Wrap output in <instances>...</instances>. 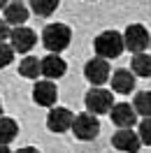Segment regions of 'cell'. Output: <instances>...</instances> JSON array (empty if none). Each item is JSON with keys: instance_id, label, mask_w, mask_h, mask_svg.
Returning <instances> with one entry per match:
<instances>
[{"instance_id": "obj_1", "label": "cell", "mask_w": 151, "mask_h": 153, "mask_svg": "<svg viewBox=\"0 0 151 153\" xmlns=\"http://www.w3.org/2000/svg\"><path fill=\"white\" fill-rule=\"evenodd\" d=\"M93 49H95V53H98V58H102V60H107V58H119L121 51H123L121 33H116V30H105V33H100L93 42Z\"/></svg>"}, {"instance_id": "obj_2", "label": "cell", "mask_w": 151, "mask_h": 153, "mask_svg": "<svg viewBox=\"0 0 151 153\" xmlns=\"http://www.w3.org/2000/svg\"><path fill=\"white\" fill-rule=\"evenodd\" d=\"M70 39H72V33H70V28H67L65 23H51V26H47L44 33H42V44H44L49 51H54L56 56H58V51L67 49Z\"/></svg>"}, {"instance_id": "obj_3", "label": "cell", "mask_w": 151, "mask_h": 153, "mask_svg": "<svg viewBox=\"0 0 151 153\" xmlns=\"http://www.w3.org/2000/svg\"><path fill=\"white\" fill-rule=\"evenodd\" d=\"M121 37H123V49H128V51H132V53H144V49L151 44L149 30L144 28L142 23L128 26Z\"/></svg>"}, {"instance_id": "obj_4", "label": "cell", "mask_w": 151, "mask_h": 153, "mask_svg": "<svg viewBox=\"0 0 151 153\" xmlns=\"http://www.w3.org/2000/svg\"><path fill=\"white\" fill-rule=\"evenodd\" d=\"M86 102V109H88V114L93 116H100V114H109L114 107V95L109 91H105V88H91L84 97Z\"/></svg>"}, {"instance_id": "obj_5", "label": "cell", "mask_w": 151, "mask_h": 153, "mask_svg": "<svg viewBox=\"0 0 151 153\" xmlns=\"http://www.w3.org/2000/svg\"><path fill=\"white\" fill-rule=\"evenodd\" d=\"M72 132L77 134V139H84V142H91L95 139L98 134H100V123H98V118L93 114H84L75 116V121H72Z\"/></svg>"}, {"instance_id": "obj_6", "label": "cell", "mask_w": 151, "mask_h": 153, "mask_svg": "<svg viewBox=\"0 0 151 153\" xmlns=\"http://www.w3.org/2000/svg\"><path fill=\"white\" fill-rule=\"evenodd\" d=\"M84 76L93 84V86H102L109 79V63L102 58H91L84 67Z\"/></svg>"}, {"instance_id": "obj_7", "label": "cell", "mask_w": 151, "mask_h": 153, "mask_svg": "<svg viewBox=\"0 0 151 153\" xmlns=\"http://www.w3.org/2000/svg\"><path fill=\"white\" fill-rule=\"evenodd\" d=\"M72 121H75V116L70 109H63V107H54L47 116V128L51 132H67L70 128H72Z\"/></svg>"}, {"instance_id": "obj_8", "label": "cell", "mask_w": 151, "mask_h": 153, "mask_svg": "<svg viewBox=\"0 0 151 153\" xmlns=\"http://www.w3.org/2000/svg\"><path fill=\"white\" fill-rule=\"evenodd\" d=\"M112 144L116 151H123V153H137L142 149V142L135 130H116L112 137Z\"/></svg>"}, {"instance_id": "obj_9", "label": "cell", "mask_w": 151, "mask_h": 153, "mask_svg": "<svg viewBox=\"0 0 151 153\" xmlns=\"http://www.w3.org/2000/svg\"><path fill=\"white\" fill-rule=\"evenodd\" d=\"M65 60L61 56H56V53H49V56H44L42 60H40V72L47 76V81H54V79H61V76L65 74Z\"/></svg>"}, {"instance_id": "obj_10", "label": "cell", "mask_w": 151, "mask_h": 153, "mask_svg": "<svg viewBox=\"0 0 151 153\" xmlns=\"http://www.w3.org/2000/svg\"><path fill=\"white\" fill-rule=\"evenodd\" d=\"M10 39H12L10 47L14 49V51H19V53H26V51H30V49L35 47V42H37L35 33H33L30 28H26V26L14 28V30L10 33Z\"/></svg>"}, {"instance_id": "obj_11", "label": "cell", "mask_w": 151, "mask_h": 153, "mask_svg": "<svg viewBox=\"0 0 151 153\" xmlns=\"http://www.w3.org/2000/svg\"><path fill=\"white\" fill-rule=\"evenodd\" d=\"M112 121L114 125H119V130H130V125H135V121H137V114H135L132 105L119 102L112 107Z\"/></svg>"}, {"instance_id": "obj_12", "label": "cell", "mask_w": 151, "mask_h": 153, "mask_svg": "<svg viewBox=\"0 0 151 153\" xmlns=\"http://www.w3.org/2000/svg\"><path fill=\"white\" fill-rule=\"evenodd\" d=\"M56 97H58V91L54 86V81H37L33 88V100L42 107H54Z\"/></svg>"}, {"instance_id": "obj_13", "label": "cell", "mask_w": 151, "mask_h": 153, "mask_svg": "<svg viewBox=\"0 0 151 153\" xmlns=\"http://www.w3.org/2000/svg\"><path fill=\"white\" fill-rule=\"evenodd\" d=\"M2 14H5V23H7V26L12 23L14 28H21V26L26 23V19H28V10H26L23 2H7L5 10H2Z\"/></svg>"}, {"instance_id": "obj_14", "label": "cell", "mask_w": 151, "mask_h": 153, "mask_svg": "<svg viewBox=\"0 0 151 153\" xmlns=\"http://www.w3.org/2000/svg\"><path fill=\"white\" fill-rule=\"evenodd\" d=\"M112 88L116 93H132L135 91V76L130 70H116L112 74Z\"/></svg>"}, {"instance_id": "obj_15", "label": "cell", "mask_w": 151, "mask_h": 153, "mask_svg": "<svg viewBox=\"0 0 151 153\" xmlns=\"http://www.w3.org/2000/svg\"><path fill=\"white\" fill-rule=\"evenodd\" d=\"M19 134V125L7 116H0V146H7L12 139H16Z\"/></svg>"}, {"instance_id": "obj_16", "label": "cell", "mask_w": 151, "mask_h": 153, "mask_svg": "<svg viewBox=\"0 0 151 153\" xmlns=\"http://www.w3.org/2000/svg\"><path fill=\"white\" fill-rule=\"evenodd\" d=\"M130 70H132V76H144V79L151 76V56L149 53H135Z\"/></svg>"}, {"instance_id": "obj_17", "label": "cell", "mask_w": 151, "mask_h": 153, "mask_svg": "<svg viewBox=\"0 0 151 153\" xmlns=\"http://www.w3.org/2000/svg\"><path fill=\"white\" fill-rule=\"evenodd\" d=\"M132 109H135V114L144 116V118H151V91L137 93L135 100H132Z\"/></svg>"}, {"instance_id": "obj_18", "label": "cell", "mask_w": 151, "mask_h": 153, "mask_svg": "<svg viewBox=\"0 0 151 153\" xmlns=\"http://www.w3.org/2000/svg\"><path fill=\"white\" fill-rule=\"evenodd\" d=\"M19 74L26 76V79H37L42 72H40V60L33 56H26L23 60L19 63Z\"/></svg>"}, {"instance_id": "obj_19", "label": "cell", "mask_w": 151, "mask_h": 153, "mask_svg": "<svg viewBox=\"0 0 151 153\" xmlns=\"http://www.w3.org/2000/svg\"><path fill=\"white\" fill-rule=\"evenodd\" d=\"M30 7H33V12L40 14V16H49V14H54V12L58 10V0H33Z\"/></svg>"}, {"instance_id": "obj_20", "label": "cell", "mask_w": 151, "mask_h": 153, "mask_svg": "<svg viewBox=\"0 0 151 153\" xmlns=\"http://www.w3.org/2000/svg\"><path fill=\"white\" fill-rule=\"evenodd\" d=\"M14 60V49L5 42H0V67H7Z\"/></svg>"}, {"instance_id": "obj_21", "label": "cell", "mask_w": 151, "mask_h": 153, "mask_svg": "<svg viewBox=\"0 0 151 153\" xmlns=\"http://www.w3.org/2000/svg\"><path fill=\"white\" fill-rule=\"evenodd\" d=\"M137 137H140V142H142V144L151 146V118H144V121H142Z\"/></svg>"}, {"instance_id": "obj_22", "label": "cell", "mask_w": 151, "mask_h": 153, "mask_svg": "<svg viewBox=\"0 0 151 153\" xmlns=\"http://www.w3.org/2000/svg\"><path fill=\"white\" fill-rule=\"evenodd\" d=\"M10 26L5 23V19H0V42H5V37H10Z\"/></svg>"}, {"instance_id": "obj_23", "label": "cell", "mask_w": 151, "mask_h": 153, "mask_svg": "<svg viewBox=\"0 0 151 153\" xmlns=\"http://www.w3.org/2000/svg\"><path fill=\"white\" fill-rule=\"evenodd\" d=\"M16 153H40L37 149H30V146H26V149H19Z\"/></svg>"}, {"instance_id": "obj_24", "label": "cell", "mask_w": 151, "mask_h": 153, "mask_svg": "<svg viewBox=\"0 0 151 153\" xmlns=\"http://www.w3.org/2000/svg\"><path fill=\"white\" fill-rule=\"evenodd\" d=\"M0 153H12V151H10V146H0Z\"/></svg>"}, {"instance_id": "obj_25", "label": "cell", "mask_w": 151, "mask_h": 153, "mask_svg": "<svg viewBox=\"0 0 151 153\" xmlns=\"http://www.w3.org/2000/svg\"><path fill=\"white\" fill-rule=\"evenodd\" d=\"M5 5H7V2H2V0H0V10H5Z\"/></svg>"}, {"instance_id": "obj_26", "label": "cell", "mask_w": 151, "mask_h": 153, "mask_svg": "<svg viewBox=\"0 0 151 153\" xmlns=\"http://www.w3.org/2000/svg\"><path fill=\"white\" fill-rule=\"evenodd\" d=\"M0 114H2V105H0Z\"/></svg>"}]
</instances>
